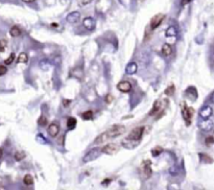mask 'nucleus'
<instances>
[{
	"label": "nucleus",
	"instance_id": "f257e3e1",
	"mask_svg": "<svg viewBox=\"0 0 214 190\" xmlns=\"http://www.w3.org/2000/svg\"><path fill=\"white\" fill-rule=\"evenodd\" d=\"M124 132H125V128H124L123 125H114L111 128H109L108 131H106L105 133L100 134V135L95 139L94 143H95V144L105 143L106 141L110 140V139H113V138H116V137H118V136L122 135Z\"/></svg>",
	"mask_w": 214,
	"mask_h": 190
},
{
	"label": "nucleus",
	"instance_id": "f03ea898",
	"mask_svg": "<svg viewBox=\"0 0 214 190\" xmlns=\"http://www.w3.org/2000/svg\"><path fill=\"white\" fill-rule=\"evenodd\" d=\"M144 126H138L135 128L131 133L128 134V139L130 141H139L142 137L143 133H144Z\"/></svg>",
	"mask_w": 214,
	"mask_h": 190
},
{
	"label": "nucleus",
	"instance_id": "7ed1b4c3",
	"mask_svg": "<svg viewBox=\"0 0 214 190\" xmlns=\"http://www.w3.org/2000/svg\"><path fill=\"white\" fill-rule=\"evenodd\" d=\"M193 112H194V110L192 108H188L185 102H183V105H182V116H183L187 125L191 123V117L193 115Z\"/></svg>",
	"mask_w": 214,
	"mask_h": 190
},
{
	"label": "nucleus",
	"instance_id": "20e7f679",
	"mask_svg": "<svg viewBox=\"0 0 214 190\" xmlns=\"http://www.w3.org/2000/svg\"><path fill=\"white\" fill-rule=\"evenodd\" d=\"M165 19V15L164 14H157L156 16H154L150 20V27L152 30L156 29L158 26H159L160 24L163 22V20Z\"/></svg>",
	"mask_w": 214,
	"mask_h": 190
},
{
	"label": "nucleus",
	"instance_id": "39448f33",
	"mask_svg": "<svg viewBox=\"0 0 214 190\" xmlns=\"http://www.w3.org/2000/svg\"><path fill=\"white\" fill-rule=\"evenodd\" d=\"M141 170H142L143 177L145 179H148L152 176V162L150 160H145L143 161L142 165H141Z\"/></svg>",
	"mask_w": 214,
	"mask_h": 190
},
{
	"label": "nucleus",
	"instance_id": "423d86ee",
	"mask_svg": "<svg viewBox=\"0 0 214 190\" xmlns=\"http://www.w3.org/2000/svg\"><path fill=\"white\" fill-rule=\"evenodd\" d=\"M118 150H119L118 145L114 144V143H110V144H107V145H105V146L101 148V152H105V154H108V155H114V154H116Z\"/></svg>",
	"mask_w": 214,
	"mask_h": 190
},
{
	"label": "nucleus",
	"instance_id": "0eeeda50",
	"mask_svg": "<svg viewBox=\"0 0 214 190\" xmlns=\"http://www.w3.org/2000/svg\"><path fill=\"white\" fill-rule=\"evenodd\" d=\"M98 152H99V150H98L97 148H94V150L87 152L83 159L84 163H87V162H90V161H92V160H95L96 158L98 157Z\"/></svg>",
	"mask_w": 214,
	"mask_h": 190
},
{
	"label": "nucleus",
	"instance_id": "6e6552de",
	"mask_svg": "<svg viewBox=\"0 0 214 190\" xmlns=\"http://www.w3.org/2000/svg\"><path fill=\"white\" fill-rule=\"evenodd\" d=\"M117 89H118L120 92H123V93L130 92V91L132 90V85H131V83H130V82L122 81V82H120L118 85H117Z\"/></svg>",
	"mask_w": 214,
	"mask_h": 190
},
{
	"label": "nucleus",
	"instance_id": "1a4fd4ad",
	"mask_svg": "<svg viewBox=\"0 0 214 190\" xmlns=\"http://www.w3.org/2000/svg\"><path fill=\"white\" fill-rule=\"evenodd\" d=\"M212 113H213L212 108L209 107V106H205V107L202 108V110L200 111V116L202 117L203 119H207L212 116Z\"/></svg>",
	"mask_w": 214,
	"mask_h": 190
},
{
	"label": "nucleus",
	"instance_id": "9d476101",
	"mask_svg": "<svg viewBox=\"0 0 214 190\" xmlns=\"http://www.w3.org/2000/svg\"><path fill=\"white\" fill-rule=\"evenodd\" d=\"M163 109H164V105L161 104V100H157V101H155V104H154V107H152L150 115V116H154V115H156L157 113H159V112L163 111Z\"/></svg>",
	"mask_w": 214,
	"mask_h": 190
},
{
	"label": "nucleus",
	"instance_id": "9b49d317",
	"mask_svg": "<svg viewBox=\"0 0 214 190\" xmlns=\"http://www.w3.org/2000/svg\"><path fill=\"white\" fill-rule=\"evenodd\" d=\"M212 125H213V123H212V121L209 118L204 119V120H202V121L198 123V126H200L202 130H204V131H210L212 128Z\"/></svg>",
	"mask_w": 214,
	"mask_h": 190
},
{
	"label": "nucleus",
	"instance_id": "f8f14e48",
	"mask_svg": "<svg viewBox=\"0 0 214 190\" xmlns=\"http://www.w3.org/2000/svg\"><path fill=\"white\" fill-rule=\"evenodd\" d=\"M59 131H60V126L57 123H51L48 126V134L51 137H57V135L59 134Z\"/></svg>",
	"mask_w": 214,
	"mask_h": 190
},
{
	"label": "nucleus",
	"instance_id": "ddd939ff",
	"mask_svg": "<svg viewBox=\"0 0 214 190\" xmlns=\"http://www.w3.org/2000/svg\"><path fill=\"white\" fill-rule=\"evenodd\" d=\"M81 18V15H79V12H73V13H70L68 16H67V21L70 22V23H75L77 22Z\"/></svg>",
	"mask_w": 214,
	"mask_h": 190
},
{
	"label": "nucleus",
	"instance_id": "4468645a",
	"mask_svg": "<svg viewBox=\"0 0 214 190\" xmlns=\"http://www.w3.org/2000/svg\"><path fill=\"white\" fill-rule=\"evenodd\" d=\"M83 24L87 29H93L94 26H95V21H94L93 18L88 17V18H85V19H84Z\"/></svg>",
	"mask_w": 214,
	"mask_h": 190
},
{
	"label": "nucleus",
	"instance_id": "2eb2a0df",
	"mask_svg": "<svg viewBox=\"0 0 214 190\" xmlns=\"http://www.w3.org/2000/svg\"><path fill=\"white\" fill-rule=\"evenodd\" d=\"M186 94H187L192 100H195L198 98V92H196V89H195L194 87H189V88L186 90Z\"/></svg>",
	"mask_w": 214,
	"mask_h": 190
},
{
	"label": "nucleus",
	"instance_id": "dca6fc26",
	"mask_svg": "<svg viewBox=\"0 0 214 190\" xmlns=\"http://www.w3.org/2000/svg\"><path fill=\"white\" fill-rule=\"evenodd\" d=\"M161 52L165 57H168V55H170L172 53V48H171V46L169 44H164V45L162 46Z\"/></svg>",
	"mask_w": 214,
	"mask_h": 190
},
{
	"label": "nucleus",
	"instance_id": "f3484780",
	"mask_svg": "<svg viewBox=\"0 0 214 190\" xmlns=\"http://www.w3.org/2000/svg\"><path fill=\"white\" fill-rule=\"evenodd\" d=\"M137 69H138V67H137L136 63H130V64H128V66H126L125 72L128 74H134V73H136Z\"/></svg>",
	"mask_w": 214,
	"mask_h": 190
},
{
	"label": "nucleus",
	"instance_id": "a211bd4d",
	"mask_svg": "<svg viewBox=\"0 0 214 190\" xmlns=\"http://www.w3.org/2000/svg\"><path fill=\"white\" fill-rule=\"evenodd\" d=\"M22 33L21 29L19 28L18 26H13L12 28H11L10 30V35L12 37H14V38H17V37H19L20 35Z\"/></svg>",
	"mask_w": 214,
	"mask_h": 190
},
{
	"label": "nucleus",
	"instance_id": "6ab92c4d",
	"mask_svg": "<svg viewBox=\"0 0 214 190\" xmlns=\"http://www.w3.org/2000/svg\"><path fill=\"white\" fill-rule=\"evenodd\" d=\"M76 125V119L74 117H69L68 120H67V126L69 130H73Z\"/></svg>",
	"mask_w": 214,
	"mask_h": 190
},
{
	"label": "nucleus",
	"instance_id": "aec40b11",
	"mask_svg": "<svg viewBox=\"0 0 214 190\" xmlns=\"http://www.w3.org/2000/svg\"><path fill=\"white\" fill-rule=\"evenodd\" d=\"M27 61H28V57H27L26 53H20L19 57H18V59H17V63H20V64H22V63H27Z\"/></svg>",
	"mask_w": 214,
	"mask_h": 190
},
{
	"label": "nucleus",
	"instance_id": "412c9836",
	"mask_svg": "<svg viewBox=\"0 0 214 190\" xmlns=\"http://www.w3.org/2000/svg\"><path fill=\"white\" fill-rule=\"evenodd\" d=\"M198 156H200L201 161L204 162V163H212V162H213V160H212L211 158L209 157V156H207V155L203 154V152L198 154Z\"/></svg>",
	"mask_w": 214,
	"mask_h": 190
},
{
	"label": "nucleus",
	"instance_id": "4be33fe9",
	"mask_svg": "<svg viewBox=\"0 0 214 190\" xmlns=\"http://www.w3.org/2000/svg\"><path fill=\"white\" fill-rule=\"evenodd\" d=\"M165 35H166V37H176V29L174 28V27L170 26L167 28V30L165 31Z\"/></svg>",
	"mask_w": 214,
	"mask_h": 190
},
{
	"label": "nucleus",
	"instance_id": "5701e85b",
	"mask_svg": "<svg viewBox=\"0 0 214 190\" xmlns=\"http://www.w3.org/2000/svg\"><path fill=\"white\" fill-rule=\"evenodd\" d=\"M23 183L25 184V185H33V176H31V174H26L23 179Z\"/></svg>",
	"mask_w": 214,
	"mask_h": 190
},
{
	"label": "nucleus",
	"instance_id": "b1692460",
	"mask_svg": "<svg viewBox=\"0 0 214 190\" xmlns=\"http://www.w3.org/2000/svg\"><path fill=\"white\" fill-rule=\"evenodd\" d=\"M162 152H163V148H162L161 146H156V147H154L152 150V157H157V156H159L160 154H162Z\"/></svg>",
	"mask_w": 214,
	"mask_h": 190
},
{
	"label": "nucleus",
	"instance_id": "393cba45",
	"mask_svg": "<svg viewBox=\"0 0 214 190\" xmlns=\"http://www.w3.org/2000/svg\"><path fill=\"white\" fill-rule=\"evenodd\" d=\"M174 91H176V88H174V85H170L169 87H167L166 89H165L164 93L165 95H168V96H171V95H174Z\"/></svg>",
	"mask_w": 214,
	"mask_h": 190
},
{
	"label": "nucleus",
	"instance_id": "a878e982",
	"mask_svg": "<svg viewBox=\"0 0 214 190\" xmlns=\"http://www.w3.org/2000/svg\"><path fill=\"white\" fill-rule=\"evenodd\" d=\"M81 117H83L85 120H90V119H92V117H93V112L91 111H86V112H84L83 114H81Z\"/></svg>",
	"mask_w": 214,
	"mask_h": 190
},
{
	"label": "nucleus",
	"instance_id": "bb28decb",
	"mask_svg": "<svg viewBox=\"0 0 214 190\" xmlns=\"http://www.w3.org/2000/svg\"><path fill=\"white\" fill-rule=\"evenodd\" d=\"M14 157L15 160H17V161H21V160H23L25 158V154H24V152H17L14 155Z\"/></svg>",
	"mask_w": 214,
	"mask_h": 190
},
{
	"label": "nucleus",
	"instance_id": "cd10ccee",
	"mask_svg": "<svg viewBox=\"0 0 214 190\" xmlns=\"http://www.w3.org/2000/svg\"><path fill=\"white\" fill-rule=\"evenodd\" d=\"M47 122H48V120L45 116H41L40 118L38 119V124L41 126H45L46 124H47Z\"/></svg>",
	"mask_w": 214,
	"mask_h": 190
},
{
	"label": "nucleus",
	"instance_id": "c85d7f7f",
	"mask_svg": "<svg viewBox=\"0 0 214 190\" xmlns=\"http://www.w3.org/2000/svg\"><path fill=\"white\" fill-rule=\"evenodd\" d=\"M15 61V53L14 52H12L10 55V57H7V59H5V61H4V64L5 65H11L13 62Z\"/></svg>",
	"mask_w": 214,
	"mask_h": 190
},
{
	"label": "nucleus",
	"instance_id": "c756f323",
	"mask_svg": "<svg viewBox=\"0 0 214 190\" xmlns=\"http://www.w3.org/2000/svg\"><path fill=\"white\" fill-rule=\"evenodd\" d=\"M6 46H7L6 40H4V39L0 40V52H3V51L6 49Z\"/></svg>",
	"mask_w": 214,
	"mask_h": 190
},
{
	"label": "nucleus",
	"instance_id": "7c9ffc66",
	"mask_svg": "<svg viewBox=\"0 0 214 190\" xmlns=\"http://www.w3.org/2000/svg\"><path fill=\"white\" fill-rule=\"evenodd\" d=\"M205 142H206V145H207V146H210V145H211V144H213V143H214V138L212 137V135H211V136H209V137L206 138V140H205Z\"/></svg>",
	"mask_w": 214,
	"mask_h": 190
},
{
	"label": "nucleus",
	"instance_id": "2f4dec72",
	"mask_svg": "<svg viewBox=\"0 0 214 190\" xmlns=\"http://www.w3.org/2000/svg\"><path fill=\"white\" fill-rule=\"evenodd\" d=\"M7 72V68L3 65H0V76L4 75L5 73Z\"/></svg>",
	"mask_w": 214,
	"mask_h": 190
},
{
	"label": "nucleus",
	"instance_id": "473e14b6",
	"mask_svg": "<svg viewBox=\"0 0 214 190\" xmlns=\"http://www.w3.org/2000/svg\"><path fill=\"white\" fill-rule=\"evenodd\" d=\"M64 138H65V136H60L59 137V144L60 145H63L64 144V142H63V141H64Z\"/></svg>",
	"mask_w": 214,
	"mask_h": 190
},
{
	"label": "nucleus",
	"instance_id": "72a5a7b5",
	"mask_svg": "<svg viewBox=\"0 0 214 190\" xmlns=\"http://www.w3.org/2000/svg\"><path fill=\"white\" fill-rule=\"evenodd\" d=\"M191 0H182L181 1V3H182V5H186V4H188V3L190 2Z\"/></svg>",
	"mask_w": 214,
	"mask_h": 190
},
{
	"label": "nucleus",
	"instance_id": "f704fd0d",
	"mask_svg": "<svg viewBox=\"0 0 214 190\" xmlns=\"http://www.w3.org/2000/svg\"><path fill=\"white\" fill-rule=\"evenodd\" d=\"M64 107H68V106L70 105V102H71V100H64Z\"/></svg>",
	"mask_w": 214,
	"mask_h": 190
},
{
	"label": "nucleus",
	"instance_id": "c9c22d12",
	"mask_svg": "<svg viewBox=\"0 0 214 190\" xmlns=\"http://www.w3.org/2000/svg\"><path fill=\"white\" fill-rule=\"evenodd\" d=\"M2 155H3V150L1 147H0V158L2 157Z\"/></svg>",
	"mask_w": 214,
	"mask_h": 190
},
{
	"label": "nucleus",
	"instance_id": "e433bc0d",
	"mask_svg": "<svg viewBox=\"0 0 214 190\" xmlns=\"http://www.w3.org/2000/svg\"><path fill=\"white\" fill-rule=\"evenodd\" d=\"M24 2H33V1H35V0H23Z\"/></svg>",
	"mask_w": 214,
	"mask_h": 190
}]
</instances>
